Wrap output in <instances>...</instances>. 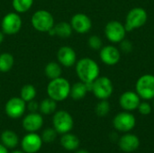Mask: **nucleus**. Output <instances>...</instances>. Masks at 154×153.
<instances>
[{
  "label": "nucleus",
  "mask_w": 154,
  "mask_h": 153,
  "mask_svg": "<svg viewBox=\"0 0 154 153\" xmlns=\"http://www.w3.org/2000/svg\"><path fill=\"white\" fill-rule=\"evenodd\" d=\"M76 73L80 81L91 83L99 77L100 69L98 64L91 58H82L76 62Z\"/></svg>",
  "instance_id": "f257e3e1"
},
{
  "label": "nucleus",
  "mask_w": 154,
  "mask_h": 153,
  "mask_svg": "<svg viewBox=\"0 0 154 153\" xmlns=\"http://www.w3.org/2000/svg\"><path fill=\"white\" fill-rule=\"evenodd\" d=\"M71 85L65 78L60 77L50 80L47 85L48 97L55 100L56 102H62L66 100L70 94Z\"/></svg>",
  "instance_id": "f03ea898"
},
{
  "label": "nucleus",
  "mask_w": 154,
  "mask_h": 153,
  "mask_svg": "<svg viewBox=\"0 0 154 153\" xmlns=\"http://www.w3.org/2000/svg\"><path fill=\"white\" fill-rule=\"evenodd\" d=\"M32 27L40 32H49L54 26L53 15L47 10L40 9L33 13L31 18Z\"/></svg>",
  "instance_id": "7ed1b4c3"
},
{
  "label": "nucleus",
  "mask_w": 154,
  "mask_h": 153,
  "mask_svg": "<svg viewBox=\"0 0 154 153\" xmlns=\"http://www.w3.org/2000/svg\"><path fill=\"white\" fill-rule=\"evenodd\" d=\"M148 20L147 11L143 7H134L132 8L126 17L125 27L126 32H132L135 29L143 27Z\"/></svg>",
  "instance_id": "20e7f679"
},
{
  "label": "nucleus",
  "mask_w": 154,
  "mask_h": 153,
  "mask_svg": "<svg viewBox=\"0 0 154 153\" xmlns=\"http://www.w3.org/2000/svg\"><path fill=\"white\" fill-rule=\"evenodd\" d=\"M135 92L143 100L154 99V75L144 74L135 84Z\"/></svg>",
  "instance_id": "39448f33"
},
{
  "label": "nucleus",
  "mask_w": 154,
  "mask_h": 153,
  "mask_svg": "<svg viewBox=\"0 0 154 153\" xmlns=\"http://www.w3.org/2000/svg\"><path fill=\"white\" fill-rule=\"evenodd\" d=\"M91 92L99 100L108 99L114 92L112 80L107 77H98L93 81Z\"/></svg>",
  "instance_id": "423d86ee"
},
{
  "label": "nucleus",
  "mask_w": 154,
  "mask_h": 153,
  "mask_svg": "<svg viewBox=\"0 0 154 153\" xmlns=\"http://www.w3.org/2000/svg\"><path fill=\"white\" fill-rule=\"evenodd\" d=\"M53 128L59 134L69 133L74 126V120L71 115L65 110H59L52 117Z\"/></svg>",
  "instance_id": "0eeeda50"
},
{
  "label": "nucleus",
  "mask_w": 154,
  "mask_h": 153,
  "mask_svg": "<svg viewBox=\"0 0 154 153\" xmlns=\"http://www.w3.org/2000/svg\"><path fill=\"white\" fill-rule=\"evenodd\" d=\"M23 26L22 17L16 12H10L5 14L1 22V29L5 34L14 35L20 32Z\"/></svg>",
  "instance_id": "6e6552de"
},
{
  "label": "nucleus",
  "mask_w": 154,
  "mask_h": 153,
  "mask_svg": "<svg viewBox=\"0 0 154 153\" xmlns=\"http://www.w3.org/2000/svg\"><path fill=\"white\" fill-rule=\"evenodd\" d=\"M104 32L109 41L113 43H119L124 39H125L127 32L125 30V24L119 21L113 20L106 24Z\"/></svg>",
  "instance_id": "1a4fd4ad"
},
{
  "label": "nucleus",
  "mask_w": 154,
  "mask_h": 153,
  "mask_svg": "<svg viewBox=\"0 0 154 153\" xmlns=\"http://www.w3.org/2000/svg\"><path fill=\"white\" fill-rule=\"evenodd\" d=\"M136 124L135 116L127 111H124L116 115L113 119L114 128L121 133H129L132 131Z\"/></svg>",
  "instance_id": "9d476101"
},
{
  "label": "nucleus",
  "mask_w": 154,
  "mask_h": 153,
  "mask_svg": "<svg viewBox=\"0 0 154 153\" xmlns=\"http://www.w3.org/2000/svg\"><path fill=\"white\" fill-rule=\"evenodd\" d=\"M26 110V102L20 96L11 97L5 106V112L6 115L12 119H18L22 117Z\"/></svg>",
  "instance_id": "9b49d317"
},
{
  "label": "nucleus",
  "mask_w": 154,
  "mask_h": 153,
  "mask_svg": "<svg viewBox=\"0 0 154 153\" xmlns=\"http://www.w3.org/2000/svg\"><path fill=\"white\" fill-rule=\"evenodd\" d=\"M70 24L73 31L80 34L88 32L92 28V21L90 17L83 13L75 14L70 19Z\"/></svg>",
  "instance_id": "f8f14e48"
},
{
  "label": "nucleus",
  "mask_w": 154,
  "mask_h": 153,
  "mask_svg": "<svg viewBox=\"0 0 154 153\" xmlns=\"http://www.w3.org/2000/svg\"><path fill=\"white\" fill-rule=\"evenodd\" d=\"M42 143L43 142L39 134L36 133H28L23 136L21 146L23 151L25 153H36L42 149Z\"/></svg>",
  "instance_id": "ddd939ff"
},
{
  "label": "nucleus",
  "mask_w": 154,
  "mask_h": 153,
  "mask_svg": "<svg viewBox=\"0 0 154 153\" xmlns=\"http://www.w3.org/2000/svg\"><path fill=\"white\" fill-rule=\"evenodd\" d=\"M99 58L101 61L107 66L116 65L121 59V51L113 45H106L99 50Z\"/></svg>",
  "instance_id": "4468645a"
},
{
  "label": "nucleus",
  "mask_w": 154,
  "mask_h": 153,
  "mask_svg": "<svg viewBox=\"0 0 154 153\" xmlns=\"http://www.w3.org/2000/svg\"><path fill=\"white\" fill-rule=\"evenodd\" d=\"M141 103V97L134 91H125L119 98L120 106L127 112L137 110L139 104Z\"/></svg>",
  "instance_id": "2eb2a0df"
},
{
  "label": "nucleus",
  "mask_w": 154,
  "mask_h": 153,
  "mask_svg": "<svg viewBox=\"0 0 154 153\" xmlns=\"http://www.w3.org/2000/svg\"><path fill=\"white\" fill-rule=\"evenodd\" d=\"M57 60L61 66L65 68H71L77 62L76 51L69 46H62L57 52Z\"/></svg>",
  "instance_id": "dca6fc26"
},
{
  "label": "nucleus",
  "mask_w": 154,
  "mask_h": 153,
  "mask_svg": "<svg viewBox=\"0 0 154 153\" xmlns=\"http://www.w3.org/2000/svg\"><path fill=\"white\" fill-rule=\"evenodd\" d=\"M22 125L26 132L36 133L43 125V117L42 114H39L37 112L29 113L23 117Z\"/></svg>",
  "instance_id": "f3484780"
},
{
  "label": "nucleus",
  "mask_w": 154,
  "mask_h": 153,
  "mask_svg": "<svg viewBox=\"0 0 154 153\" xmlns=\"http://www.w3.org/2000/svg\"><path fill=\"white\" fill-rule=\"evenodd\" d=\"M118 146L124 152H134L140 147V139L133 133H125L118 141Z\"/></svg>",
  "instance_id": "a211bd4d"
},
{
  "label": "nucleus",
  "mask_w": 154,
  "mask_h": 153,
  "mask_svg": "<svg viewBox=\"0 0 154 153\" xmlns=\"http://www.w3.org/2000/svg\"><path fill=\"white\" fill-rule=\"evenodd\" d=\"M73 29L71 27L70 23H67V22H60L57 24H54L53 28L48 32L51 35H57L60 38L62 39H67L69 38L72 34Z\"/></svg>",
  "instance_id": "6ab92c4d"
},
{
  "label": "nucleus",
  "mask_w": 154,
  "mask_h": 153,
  "mask_svg": "<svg viewBox=\"0 0 154 153\" xmlns=\"http://www.w3.org/2000/svg\"><path fill=\"white\" fill-rule=\"evenodd\" d=\"M60 144L63 147V149H65L66 151H73L79 149L80 145V141L75 134L67 133L62 134L60 138Z\"/></svg>",
  "instance_id": "aec40b11"
},
{
  "label": "nucleus",
  "mask_w": 154,
  "mask_h": 153,
  "mask_svg": "<svg viewBox=\"0 0 154 153\" xmlns=\"http://www.w3.org/2000/svg\"><path fill=\"white\" fill-rule=\"evenodd\" d=\"M0 140H1V143H3L7 149H14L19 143L18 135L11 130L4 131L1 133Z\"/></svg>",
  "instance_id": "412c9836"
},
{
  "label": "nucleus",
  "mask_w": 154,
  "mask_h": 153,
  "mask_svg": "<svg viewBox=\"0 0 154 153\" xmlns=\"http://www.w3.org/2000/svg\"><path fill=\"white\" fill-rule=\"evenodd\" d=\"M88 92V90L87 88L86 83L79 81L71 86L69 96L73 100H81L82 98H84L86 96Z\"/></svg>",
  "instance_id": "4be33fe9"
},
{
  "label": "nucleus",
  "mask_w": 154,
  "mask_h": 153,
  "mask_svg": "<svg viewBox=\"0 0 154 153\" xmlns=\"http://www.w3.org/2000/svg\"><path fill=\"white\" fill-rule=\"evenodd\" d=\"M61 65L56 61H51L47 63L44 68V74L50 80L61 77Z\"/></svg>",
  "instance_id": "5701e85b"
},
{
  "label": "nucleus",
  "mask_w": 154,
  "mask_h": 153,
  "mask_svg": "<svg viewBox=\"0 0 154 153\" xmlns=\"http://www.w3.org/2000/svg\"><path fill=\"white\" fill-rule=\"evenodd\" d=\"M57 109V102L50 97L45 98L40 102L39 111L42 115H49L56 112Z\"/></svg>",
  "instance_id": "b1692460"
},
{
  "label": "nucleus",
  "mask_w": 154,
  "mask_h": 153,
  "mask_svg": "<svg viewBox=\"0 0 154 153\" xmlns=\"http://www.w3.org/2000/svg\"><path fill=\"white\" fill-rule=\"evenodd\" d=\"M14 65V58L11 53L3 52L0 54V72L10 71Z\"/></svg>",
  "instance_id": "393cba45"
},
{
  "label": "nucleus",
  "mask_w": 154,
  "mask_h": 153,
  "mask_svg": "<svg viewBox=\"0 0 154 153\" xmlns=\"http://www.w3.org/2000/svg\"><path fill=\"white\" fill-rule=\"evenodd\" d=\"M36 94H37V91H36L35 87L32 84H26L21 88L20 97L27 103L29 101L33 100L36 96Z\"/></svg>",
  "instance_id": "a878e982"
},
{
  "label": "nucleus",
  "mask_w": 154,
  "mask_h": 153,
  "mask_svg": "<svg viewBox=\"0 0 154 153\" xmlns=\"http://www.w3.org/2000/svg\"><path fill=\"white\" fill-rule=\"evenodd\" d=\"M34 0H12V6L18 14L26 13L31 9Z\"/></svg>",
  "instance_id": "bb28decb"
},
{
  "label": "nucleus",
  "mask_w": 154,
  "mask_h": 153,
  "mask_svg": "<svg viewBox=\"0 0 154 153\" xmlns=\"http://www.w3.org/2000/svg\"><path fill=\"white\" fill-rule=\"evenodd\" d=\"M95 112H96L97 115H98L100 117L106 116L110 112V104L107 101V99L100 100L96 106Z\"/></svg>",
  "instance_id": "cd10ccee"
},
{
  "label": "nucleus",
  "mask_w": 154,
  "mask_h": 153,
  "mask_svg": "<svg viewBox=\"0 0 154 153\" xmlns=\"http://www.w3.org/2000/svg\"><path fill=\"white\" fill-rule=\"evenodd\" d=\"M57 134H58V133L56 132V130L54 128H47L42 132L41 137H42V140L43 142L51 143L56 140Z\"/></svg>",
  "instance_id": "c85d7f7f"
},
{
  "label": "nucleus",
  "mask_w": 154,
  "mask_h": 153,
  "mask_svg": "<svg viewBox=\"0 0 154 153\" xmlns=\"http://www.w3.org/2000/svg\"><path fill=\"white\" fill-rule=\"evenodd\" d=\"M88 44L90 49L98 50L103 47V41L98 35H91L88 40Z\"/></svg>",
  "instance_id": "c756f323"
},
{
  "label": "nucleus",
  "mask_w": 154,
  "mask_h": 153,
  "mask_svg": "<svg viewBox=\"0 0 154 153\" xmlns=\"http://www.w3.org/2000/svg\"><path fill=\"white\" fill-rule=\"evenodd\" d=\"M137 110H138V112L141 115H150L152 113V106L148 102H145L144 101V102H141L139 104V106L137 107Z\"/></svg>",
  "instance_id": "7c9ffc66"
},
{
  "label": "nucleus",
  "mask_w": 154,
  "mask_h": 153,
  "mask_svg": "<svg viewBox=\"0 0 154 153\" xmlns=\"http://www.w3.org/2000/svg\"><path fill=\"white\" fill-rule=\"evenodd\" d=\"M120 43V50L125 52V53H130L133 50V43L126 39H124L122 41L119 42Z\"/></svg>",
  "instance_id": "2f4dec72"
},
{
  "label": "nucleus",
  "mask_w": 154,
  "mask_h": 153,
  "mask_svg": "<svg viewBox=\"0 0 154 153\" xmlns=\"http://www.w3.org/2000/svg\"><path fill=\"white\" fill-rule=\"evenodd\" d=\"M39 106H40V103H38L34 99L32 100V101L27 102V104H26V109H28L30 111V113L37 112L39 110Z\"/></svg>",
  "instance_id": "473e14b6"
},
{
  "label": "nucleus",
  "mask_w": 154,
  "mask_h": 153,
  "mask_svg": "<svg viewBox=\"0 0 154 153\" xmlns=\"http://www.w3.org/2000/svg\"><path fill=\"white\" fill-rule=\"evenodd\" d=\"M0 153H8L7 148L1 142H0Z\"/></svg>",
  "instance_id": "72a5a7b5"
},
{
  "label": "nucleus",
  "mask_w": 154,
  "mask_h": 153,
  "mask_svg": "<svg viewBox=\"0 0 154 153\" xmlns=\"http://www.w3.org/2000/svg\"><path fill=\"white\" fill-rule=\"evenodd\" d=\"M4 38H5V33H4L2 31H0V44L3 42V41H4Z\"/></svg>",
  "instance_id": "f704fd0d"
},
{
  "label": "nucleus",
  "mask_w": 154,
  "mask_h": 153,
  "mask_svg": "<svg viewBox=\"0 0 154 153\" xmlns=\"http://www.w3.org/2000/svg\"><path fill=\"white\" fill-rule=\"evenodd\" d=\"M75 153H89L88 151H86V150H78Z\"/></svg>",
  "instance_id": "c9c22d12"
},
{
  "label": "nucleus",
  "mask_w": 154,
  "mask_h": 153,
  "mask_svg": "<svg viewBox=\"0 0 154 153\" xmlns=\"http://www.w3.org/2000/svg\"><path fill=\"white\" fill-rule=\"evenodd\" d=\"M12 153H25L24 151H13Z\"/></svg>",
  "instance_id": "e433bc0d"
},
{
  "label": "nucleus",
  "mask_w": 154,
  "mask_h": 153,
  "mask_svg": "<svg viewBox=\"0 0 154 153\" xmlns=\"http://www.w3.org/2000/svg\"><path fill=\"white\" fill-rule=\"evenodd\" d=\"M153 107H154V100H153Z\"/></svg>",
  "instance_id": "4c0bfd02"
}]
</instances>
